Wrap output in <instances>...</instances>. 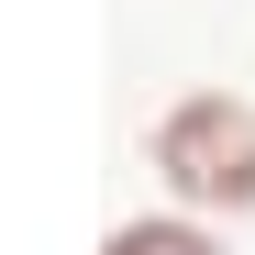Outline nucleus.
<instances>
[{"mask_svg":"<svg viewBox=\"0 0 255 255\" xmlns=\"http://www.w3.org/2000/svg\"><path fill=\"white\" fill-rule=\"evenodd\" d=\"M144 166L178 211H255V100L233 89H178L144 133Z\"/></svg>","mask_w":255,"mask_h":255,"instance_id":"obj_1","label":"nucleus"},{"mask_svg":"<svg viewBox=\"0 0 255 255\" xmlns=\"http://www.w3.org/2000/svg\"><path fill=\"white\" fill-rule=\"evenodd\" d=\"M100 255H222V244H211L200 211H133V222H111Z\"/></svg>","mask_w":255,"mask_h":255,"instance_id":"obj_2","label":"nucleus"}]
</instances>
